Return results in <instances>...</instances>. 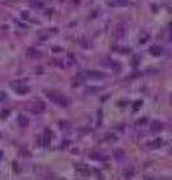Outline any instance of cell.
Instances as JSON below:
<instances>
[{"label":"cell","mask_w":172,"mask_h":180,"mask_svg":"<svg viewBox=\"0 0 172 180\" xmlns=\"http://www.w3.org/2000/svg\"><path fill=\"white\" fill-rule=\"evenodd\" d=\"M18 119H20V125L21 126H27L28 125V119L25 117V115H20Z\"/></svg>","instance_id":"1"},{"label":"cell","mask_w":172,"mask_h":180,"mask_svg":"<svg viewBox=\"0 0 172 180\" xmlns=\"http://www.w3.org/2000/svg\"><path fill=\"white\" fill-rule=\"evenodd\" d=\"M154 125H155V126L153 127L154 130H159V128H162V125H160V123H154Z\"/></svg>","instance_id":"2"},{"label":"cell","mask_w":172,"mask_h":180,"mask_svg":"<svg viewBox=\"0 0 172 180\" xmlns=\"http://www.w3.org/2000/svg\"><path fill=\"white\" fill-rule=\"evenodd\" d=\"M4 98H5V93L4 92H0V101L4 100Z\"/></svg>","instance_id":"3"}]
</instances>
